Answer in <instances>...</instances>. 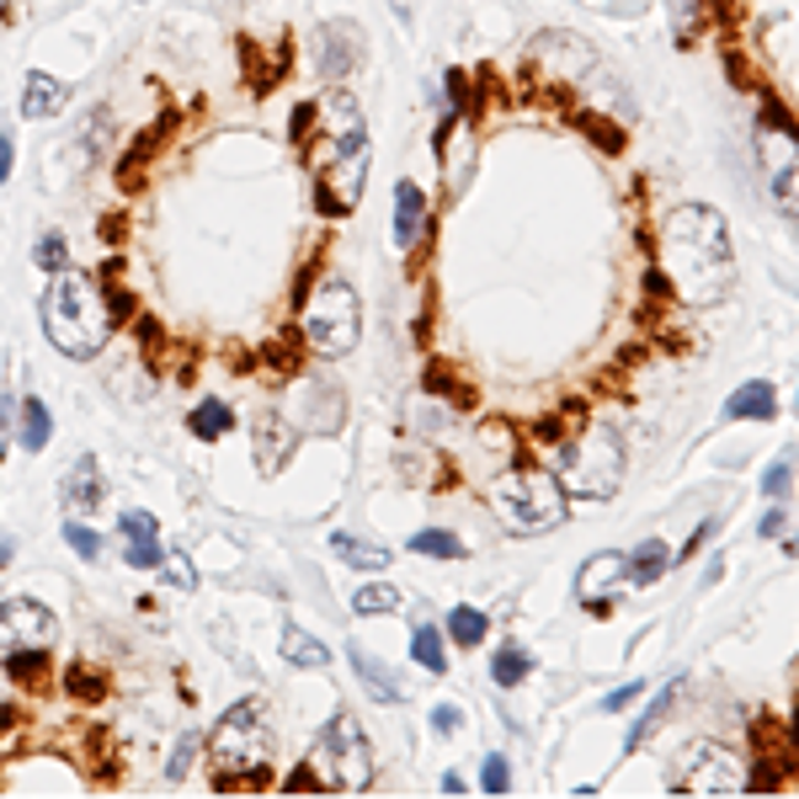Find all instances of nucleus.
I'll return each mask as SVG.
<instances>
[{"instance_id": "1", "label": "nucleus", "mask_w": 799, "mask_h": 799, "mask_svg": "<svg viewBox=\"0 0 799 799\" xmlns=\"http://www.w3.org/2000/svg\"><path fill=\"white\" fill-rule=\"evenodd\" d=\"M661 283L672 288L688 309L720 305L736 283V251H731V224L709 203H682L667 214L661 241H656Z\"/></svg>"}, {"instance_id": "2", "label": "nucleus", "mask_w": 799, "mask_h": 799, "mask_svg": "<svg viewBox=\"0 0 799 799\" xmlns=\"http://www.w3.org/2000/svg\"><path fill=\"white\" fill-rule=\"evenodd\" d=\"M43 331L64 358H96L113 337V299L92 273H54L43 288Z\"/></svg>"}, {"instance_id": "3", "label": "nucleus", "mask_w": 799, "mask_h": 799, "mask_svg": "<svg viewBox=\"0 0 799 799\" xmlns=\"http://www.w3.org/2000/svg\"><path fill=\"white\" fill-rule=\"evenodd\" d=\"M277 752L273 714L262 699H241L235 709H224V720L214 725L209 741V768H214L219 789H246V784H267V763Z\"/></svg>"}, {"instance_id": "4", "label": "nucleus", "mask_w": 799, "mask_h": 799, "mask_svg": "<svg viewBox=\"0 0 799 799\" xmlns=\"http://www.w3.org/2000/svg\"><path fill=\"white\" fill-rule=\"evenodd\" d=\"M554 480L565 486V496H582V501H608L624 480V443L614 427H582L571 443L554 448Z\"/></svg>"}, {"instance_id": "5", "label": "nucleus", "mask_w": 799, "mask_h": 799, "mask_svg": "<svg viewBox=\"0 0 799 799\" xmlns=\"http://www.w3.org/2000/svg\"><path fill=\"white\" fill-rule=\"evenodd\" d=\"M491 507L496 518L518 533H544V528L565 523V507L571 496L554 480V469H512L491 486Z\"/></svg>"}, {"instance_id": "6", "label": "nucleus", "mask_w": 799, "mask_h": 799, "mask_svg": "<svg viewBox=\"0 0 799 799\" xmlns=\"http://www.w3.org/2000/svg\"><path fill=\"white\" fill-rule=\"evenodd\" d=\"M309 773L320 789L331 795H363L373 784V752L369 736L352 714H337L320 736H315V752H309Z\"/></svg>"}, {"instance_id": "7", "label": "nucleus", "mask_w": 799, "mask_h": 799, "mask_svg": "<svg viewBox=\"0 0 799 799\" xmlns=\"http://www.w3.org/2000/svg\"><path fill=\"white\" fill-rule=\"evenodd\" d=\"M363 337V305L347 283H320L305 309V341L320 358H341Z\"/></svg>"}, {"instance_id": "8", "label": "nucleus", "mask_w": 799, "mask_h": 799, "mask_svg": "<svg viewBox=\"0 0 799 799\" xmlns=\"http://www.w3.org/2000/svg\"><path fill=\"white\" fill-rule=\"evenodd\" d=\"M677 789L682 795H746L752 789V768L741 763V752L720 746V741H693L677 763Z\"/></svg>"}, {"instance_id": "9", "label": "nucleus", "mask_w": 799, "mask_h": 799, "mask_svg": "<svg viewBox=\"0 0 799 799\" xmlns=\"http://www.w3.org/2000/svg\"><path fill=\"white\" fill-rule=\"evenodd\" d=\"M54 635H60V624L43 603H32V597L0 603V661L17 656V650H49Z\"/></svg>"}, {"instance_id": "10", "label": "nucleus", "mask_w": 799, "mask_h": 799, "mask_svg": "<svg viewBox=\"0 0 799 799\" xmlns=\"http://www.w3.org/2000/svg\"><path fill=\"white\" fill-rule=\"evenodd\" d=\"M757 150H763V171H768L778 203H784V209H799V139H795V128L763 124L757 128Z\"/></svg>"}, {"instance_id": "11", "label": "nucleus", "mask_w": 799, "mask_h": 799, "mask_svg": "<svg viewBox=\"0 0 799 799\" xmlns=\"http://www.w3.org/2000/svg\"><path fill=\"white\" fill-rule=\"evenodd\" d=\"M624 586H629V554L603 550V554H592V560L582 565V576H576V597H582L586 608L608 614Z\"/></svg>"}, {"instance_id": "12", "label": "nucleus", "mask_w": 799, "mask_h": 799, "mask_svg": "<svg viewBox=\"0 0 799 799\" xmlns=\"http://www.w3.org/2000/svg\"><path fill=\"white\" fill-rule=\"evenodd\" d=\"M294 443H299V432H294V422L283 411H262L251 422V448H256V469L262 475H277L288 464V454H294Z\"/></svg>"}, {"instance_id": "13", "label": "nucleus", "mask_w": 799, "mask_h": 799, "mask_svg": "<svg viewBox=\"0 0 799 799\" xmlns=\"http://www.w3.org/2000/svg\"><path fill=\"white\" fill-rule=\"evenodd\" d=\"M422 224H427V198L416 182H400L395 187V246H416L422 241Z\"/></svg>"}, {"instance_id": "14", "label": "nucleus", "mask_w": 799, "mask_h": 799, "mask_svg": "<svg viewBox=\"0 0 799 799\" xmlns=\"http://www.w3.org/2000/svg\"><path fill=\"white\" fill-rule=\"evenodd\" d=\"M725 416H731V422H773V416H778V395H773V384L768 379L741 384L736 395L725 400Z\"/></svg>"}, {"instance_id": "15", "label": "nucleus", "mask_w": 799, "mask_h": 799, "mask_svg": "<svg viewBox=\"0 0 799 799\" xmlns=\"http://www.w3.org/2000/svg\"><path fill=\"white\" fill-rule=\"evenodd\" d=\"M64 102H70V86L54 81V75H43V70H32L28 92H22V113H28V118H60Z\"/></svg>"}, {"instance_id": "16", "label": "nucleus", "mask_w": 799, "mask_h": 799, "mask_svg": "<svg viewBox=\"0 0 799 799\" xmlns=\"http://www.w3.org/2000/svg\"><path fill=\"white\" fill-rule=\"evenodd\" d=\"M347 656H352V672H358V682L369 688L373 699H384V704H400V699H405V688L395 682V672H390L384 661H373L363 646H352Z\"/></svg>"}, {"instance_id": "17", "label": "nucleus", "mask_w": 799, "mask_h": 799, "mask_svg": "<svg viewBox=\"0 0 799 799\" xmlns=\"http://www.w3.org/2000/svg\"><path fill=\"white\" fill-rule=\"evenodd\" d=\"M667 565H672V550L661 539H646L640 550L629 554V586H656L667 576Z\"/></svg>"}, {"instance_id": "18", "label": "nucleus", "mask_w": 799, "mask_h": 799, "mask_svg": "<svg viewBox=\"0 0 799 799\" xmlns=\"http://www.w3.org/2000/svg\"><path fill=\"white\" fill-rule=\"evenodd\" d=\"M64 501H70V507H96V501H102V475H96L92 454L70 464V475H64Z\"/></svg>"}, {"instance_id": "19", "label": "nucleus", "mask_w": 799, "mask_h": 799, "mask_svg": "<svg viewBox=\"0 0 799 799\" xmlns=\"http://www.w3.org/2000/svg\"><path fill=\"white\" fill-rule=\"evenodd\" d=\"M677 693H682V682H667V688H661V693H656V699H650L646 720H640V725H635V731H629V752H640V746H646V741L656 736V731H661V725H667V714H672Z\"/></svg>"}, {"instance_id": "20", "label": "nucleus", "mask_w": 799, "mask_h": 799, "mask_svg": "<svg viewBox=\"0 0 799 799\" xmlns=\"http://www.w3.org/2000/svg\"><path fill=\"white\" fill-rule=\"evenodd\" d=\"M17 416H22V448H28V454H43V443L54 437V416H49V405H43V400H22Z\"/></svg>"}, {"instance_id": "21", "label": "nucleus", "mask_w": 799, "mask_h": 799, "mask_svg": "<svg viewBox=\"0 0 799 799\" xmlns=\"http://www.w3.org/2000/svg\"><path fill=\"white\" fill-rule=\"evenodd\" d=\"M331 550H337L347 565H358V571H384V565H390V550H384V544H363L358 533H337Z\"/></svg>"}, {"instance_id": "22", "label": "nucleus", "mask_w": 799, "mask_h": 799, "mask_svg": "<svg viewBox=\"0 0 799 799\" xmlns=\"http://www.w3.org/2000/svg\"><path fill=\"white\" fill-rule=\"evenodd\" d=\"M283 656H288L294 667H331V650L320 646L315 635H305L299 624H288V629H283Z\"/></svg>"}, {"instance_id": "23", "label": "nucleus", "mask_w": 799, "mask_h": 799, "mask_svg": "<svg viewBox=\"0 0 799 799\" xmlns=\"http://www.w3.org/2000/svg\"><path fill=\"white\" fill-rule=\"evenodd\" d=\"M411 656H416V661H422L432 677L448 672V650H443V635H437V624H427V618L416 624V635H411Z\"/></svg>"}, {"instance_id": "24", "label": "nucleus", "mask_w": 799, "mask_h": 799, "mask_svg": "<svg viewBox=\"0 0 799 799\" xmlns=\"http://www.w3.org/2000/svg\"><path fill=\"white\" fill-rule=\"evenodd\" d=\"M187 427H192V437L214 443V437H224V432L235 427V416H230V405H224V400H203V405L187 416Z\"/></svg>"}, {"instance_id": "25", "label": "nucleus", "mask_w": 799, "mask_h": 799, "mask_svg": "<svg viewBox=\"0 0 799 799\" xmlns=\"http://www.w3.org/2000/svg\"><path fill=\"white\" fill-rule=\"evenodd\" d=\"M795 469H799V448H784V454H778V459L763 469V496H768V501H789Z\"/></svg>"}, {"instance_id": "26", "label": "nucleus", "mask_w": 799, "mask_h": 799, "mask_svg": "<svg viewBox=\"0 0 799 799\" xmlns=\"http://www.w3.org/2000/svg\"><path fill=\"white\" fill-rule=\"evenodd\" d=\"M448 635H454V640L469 650V646H480V640L491 635V618L480 614V608H469V603H464V608H454V614H448Z\"/></svg>"}, {"instance_id": "27", "label": "nucleus", "mask_w": 799, "mask_h": 799, "mask_svg": "<svg viewBox=\"0 0 799 799\" xmlns=\"http://www.w3.org/2000/svg\"><path fill=\"white\" fill-rule=\"evenodd\" d=\"M395 608H400V592L384 582H369L352 592V614H395Z\"/></svg>"}, {"instance_id": "28", "label": "nucleus", "mask_w": 799, "mask_h": 799, "mask_svg": "<svg viewBox=\"0 0 799 799\" xmlns=\"http://www.w3.org/2000/svg\"><path fill=\"white\" fill-rule=\"evenodd\" d=\"M411 550H416V554H437V560H464V544L448 533V528H422V533L411 539Z\"/></svg>"}, {"instance_id": "29", "label": "nucleus", "mask_w": 799, "mask_h": 799, "mask_svg": "<svg viewBox=\"0 0 799 799\" xmlns=\"http://www.w3.org/2000/svg\"><path fill=\"white\" fill-rule=\"evenodd\" d=\"M491 677L501 682V688H518V682L528 677V656L518 646H501L496 650V661H491Z\"/></svg>"}, {"instance_id": "30", "label": "nucleus", "mask_w": 799, "mask_h": 799, "mask_svg": "<svg viewBox=\"0 0 799 799\" xmlns=\"http://www.w3.org/2000/svg\"><path fill=\"white\" fill-rule=\"evenodd\" d=\"M352 60H358V38H352L347 49H337V28H331V32H326V49H320V70L337 81V75H347V64H352Z\"/></svg>"}, {"instance_id": "31", "label": "nucleus", "mask_w": 799, "mask_h": 799, "mask_svg": "<svg viewBox=\"0 0 799 799\" xmlns=\"http://www.w3.org/2000/svg\"><path fill=\"white\" fill-rule=\"evenodd\" d=\"M155 571H160V582L177 586V592H192V586H198V571H192V560H187V554H166Z\"/></svg>"}, {"instance_id": "32", "label": "nucleus", "mask_w": 799, "mask_h": 799, "mask_svg": "<svg viewBox=\"0 0 799 799\" xmlns=\"http://www.w3.org/2000/svg\"><path fill=\"white\" fill-rule=\"evenodd\" d=\"M32 256H38V267H49V273H64V267H70V246H64V235H43Z\"/></svg>"}, {"instance_id": "33", "label": "nucleus", "mask_w": 799, "mask_h": 799, "mask_svg": "<svg viewBox=\"0 0 799 799\" xmlns=\"http://www.w3.org/2000/svg\"><path fill=\"white\" fill-rule=\"evenodd\" d=\"M160 560H166V550H160L155 539H134V544H128V565H134V571H155Z\"/></svg>"}, {"instance_id": "34", "label": "nucleus", "mask_w": 799, "mask_h": 799, "mask_svg": "<svg viewBox=\"0 0 799 799\" xmlns=\"http://www.w3.org/2000/svg\"><path fill=\"white\" fill-rule=\"evenodd\" d=\"M192 752H198V736L187 731V736L177 741V757L166 763V778H171V784H182V778H187V768H192Z\"/></svg>"}, {"instance_id": "35", "label": "nucleus", "mask_w": 799, "mask_h": 799, "mask_svg": "<svg viewBox=\"0 0 799 799\" xmlns=\"http://www.w3.org/2000/svg\"><path fill=\"white\" fill-rule=\"evenodd\" d=\"M64 539H70V550L81 554V560H96V554H102V539H96L92 528H81V523H70V528H64Z\"/></svg>"}, {"instance_id": "36", "label": "nucleus", "mask_w": 799, "mask_h": 799, "mask_svg": "<svg viewBox=\"0 0 799 799\" xmlns=\"http://www.w3.org/2000/svg\"><path fill=\"white\" fill-rule=\"evenodd\" d=\"M480 784H486V795H507V784H512V773H507V757H486V768H480Z\"/></svg>"}, {"instance_id": "37", "label": "nucleus", "mask_w": 799, "mask_h": 799, "mask_svg": "<svg viewBox=\"0 0 799 799\" xmlns=\"http://www.w3.org/2000/svg\"><path fill=\"white\" fill-rule=\"evenodd\" d=\"M118 528H124V539H155V518H150V512H124V518H118Z\"/></svg>"}, {"instance_id": "38", "label": "nucleus", "mask_w": 799, "mask_h": 799, "mask_svg": "<svg viewBox=\"0 0 799 799\" xmlns=\"http://www.w3.org/2000/svg\"><path fill=\"white\" fill-rule=\"evenodd\" d=\"M70 693H75V699H102V677L75 667V672H70Z\"/></svg>"}, {"instance_id": "39", "label": "nucleus", "mask_w": 799, "mask_h": 799, "mask_svg": "<svg viewBox=\"0 0 799 799\" xmlns=\"http://www.w3.org/2000/svg\"><path fill=\"white\" fill-rule=\"evenodd\" d=\"M635 699H640V682H635V688H618V693H608V699H603V714H618V709L635 704Z\"/></svg>"}, {"instance_id": "40", "label": "nucleus", "mask_w": 799, "mask_h": 799, "mask_svg": "<svg viewBox=\"0 0 799 799\" xmlns=\"http://www.w3.org/2000/svg\"><path fill=\"white\" fill-rule=\"evenodd\" d=\"M432 725H437L443 736H454V731H459V709H454V704H437V714H432Z\"/></svg>"}, {"instance_id": "41", "label": "nucleus", "mask_w": 799, "mask_h": 799, "mask_svg": "<svg viewBox=\"0 0 799 799\" xmlns=\"http://www.w3.org/2000/svg\"><path fill=\"white\" fill-rule=\"evenodd\" d=\"M757 533H763V539H778V533H784V512H778V501H773L768 512H763V523H757Z\"/></svg>"}, {"instance_id": "42", "label": "nucleus", "mask_w": 799, "mask_h": 799, "mask_svg": "<svg viewBox=\"0 0 799 799\" xmlns=\"http://www.w3.org/2000/svg\"><path fill=\"white\" fill-rule=\"evenodd\" d=\"M299 789H320V784H315V773H309V768H299L294 778H288V795H299Z\"/></svg>"}, {"instance_id": "43", "label": "nucleus", "mask_w": 799, "mask_h": 799, "mask_svg": "<svg viewBox=\"0 0 799 799\" xmlns=\"http://www.w3.org/2000/svg\"><path fill=\"white\" fill-rule=\"evenodd\" d=\"M6 177H11V134L0 128V182H6Z\"/></svg>"}, {"instance_id": "44", "label": "nucleus", "mask_w": 799, "mask_h": 799, "mask_svg": "<svg viewBox=\"0 0 799 799\" xmlns=\"http://www.w3.org/2000/svg\"><path fill=\"white\" fill-rule=\"evenodd\" d=\"M11 416H17V411L0 405V459H6V443H11Z\"/></svg>"}, {"instance_id": "45", "label": "nucleus", "mask_w": 799, "mask_h": 799, "mask_svg": "<svg viewBox=\"0 0 799 799\" xmlns=\"http://www.w3.org/2000/svg\"><path fill=\"white\" fill-rule=\"evenodd\" d=\"M443 795H464V778H459V773H443Z\"/></svg>"}, {"instance_id": "46", "label": "nucleus", "mask_w": 799, "mask_h": 799, "mask_svg": "<svg viewBox=\"0 0 799 799\" xmlns=\"http://www.w3.org/2000/svg\"><path fill=\"white\" fill-rule=\"evenodd\" d=\"M11 550H17V544H11V539H0V565L11 560Z\"/></svg>"}, {"instance_id": "47", "label": "nucleus", "mask_w": 799, "mask_h": 799, "mask_svg": "<svg viewBox=\"0 0 799 799\" xmlns=\"http://www.w3.org/2000/svg\"><path fill=\"white\" fill-rule=\"evenodd\" d=\"M795 752H799V704H795Z\"/></svg>"}, {"instance_id": "48", "label": "nucleus", "mask_w": 799, "mask_h": 799, "mask_svg": "<svg viewBox=\"0 0 799 799\" xmlns=\"http://www.w3.org/2000/svg\"><path fill=\"white\" fill-rule=\"evenodd\" d=\"M789 554H799V533H795V539H789Z\"/></svg>"}, {"instance_id": "49", "label": "nucleus", "mask_w": 799, "mask_h": 799, "mask_svg": "<svg viewBox=\"0 0 799 799\" xmlns=\"http://www.w3.org/2000/svg\"><path fill=\"white\" fill-rule=\"evenodd\" d=\"M6 6H11V0H0V11H6Z\"/></svg>"}]
</instances>
